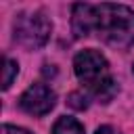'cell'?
<instances>
[{"mask_svg":"<svg viewBox=\"0 0 134 134\" xmlns=\"http://www.w3.org/2000/svg\"><path fill=\"white\" fill-rule=\"evenodd\" d=\"M71 29L75 38L96 34L113 48L134 46V10L126 4H73Z\"/></svg>","mask_w":134,"mask_h":134,"instance_id":"1","label":"cell"},{"mask_svg":"<svg viewBox=\"0 0 134 134\" xmlns=\"http://www.w3.org/2000/svg\"><path fill=\"white\" fill-rule=\"evenodd\" d=\"M73 71H75V77L100 103H109L117 94V90H119V86L111 77L109 61L105 59V54H100L94 48H86V50L75 54Z\"/></svg>","mask_w":134,"mask_h":134,"instance_id":"2","label":"cell"},{"mask_svg":"<svg viewBox=\"0 0 134 134\" xmlns=\"http://www.w3.org/2000/svg\"><path fill=\"white\" fill-rule=\"evenodd\" d=\"M52 31L50 19L42 10H25L19 13L15 23H13V36L15 42L27 50H38L42 48Z\"/></svg>","mask_w":134,"mask_h":134,"instance_id":"3","label":"cell"},{"mask_svg":"<svg viewBox=\"0 0 134 134\" xmlns=\"http://www.w3.org/2000/svg\"><path fill=\"white\" fill-rule=\"evenodd\" d=\"M54 103H57L54 90L50 86H46V84H40V82L38 84H31L19 96V107L25 113L34 115V117H42V115L50 113L52 107H54Z\"/></svg>","mask_w":134,"mask_h":134,"instance_id":"4","label":"cell"},{"mask_svg":"<svg viewBox=\"0 0 134 134\" xmlns=\"http://www.w3.org/2000/svg\"><path fill=\"white\" fill-rule=\"evenodd\" d=\"M50 134H84V126L75 119V117H69V115H63L54 121Z\"/></svg>","mask_w":134,"mask_h":134,"instance_id":"5","label":"cell"},{"mask_svg":"<svg viewBox=\"0 0 134 134\" xmlns=\"http://www.w3.org/2000/svg\"><path fill=\"white\" fill-rule=\"evenodd\" d=\"M17 73H19V65H17V61L4 57V67H2V90H8V88H10V84L15 82Z\"/></svg>","mask_w":134,"mask_h":134,"instance_id":"6","label":"cell"},{"mask_svg":"<svg viewBox=\"0 0 134 134\" xmlns=\"http://www.w3.org/2000/svg\"><path fill=\"white\" fill-rule=\"evenodd\" d=\"M69 105L75 107V109H86L88 107V100H86V96L82 92H71L69 94Z\"/></svg>","mask_w":134,"mask_h":134,"instance_id":"7","label":"cell"},{"mask_svg":"<svg viewBox=\"0 0 134 134\" xmlns=\"http://www.w3.org/2000/svg\"><path fill=\"white\" fill-rule=\"evenodd\" d=\"M2 134H31V132H27V130H23V128H17V126L4 124V126H2Z\"/></svg>","mask_w":134,"mask_h":134,"instance_id":"8","label":"cell"},{"mask_svg":"<svg viewBox=\"0 0 134 134\" xmlns=\"http://www.w3.org/2000/svg\"><path fill=\"white\" fill-rule=\"evenodd\" d=\"M94 134H119V132L115 128H111V126H100V128H96Z\"/></svg>","mask_w":134,"mask_h":134,"instance_id":"9","label":"cell"},{"mask_svg":"<svg viewBox=\"0 0 134 134\" xmlns=\"http://www.w3.org/2000/svg\"><path fill=\"white\" fill-rule=\"evenodd\" d=\"M132 71H134V67H132Z\"/></svg>","mask_w":134,"mask_h":134,"instance_id":"10","label":"cell"}]
</instances>
